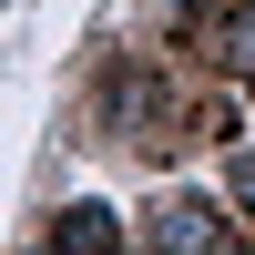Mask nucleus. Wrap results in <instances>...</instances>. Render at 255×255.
<instances>
[{"mask_svg":"<svg viewBox=\"0 0 255 255\" xmlns=\"http://www.w3.org/2000/svg\"><path fill=\"white\" fill-rule=\"evenodd\" d=\"M225 225H215V204H174V215H163V245H215Z\"/></svg>","mask_w":255,"mask_h":255,"instance_id":"nucleus-1","label":"nucleus"},{"mask_svg":"<svg viewBox=\"0 0 255 255\" xmlns=\"http://www.w3.org/2000/svg\"><path fill=\"white\" fill-rule=\"evenodd\" d=\"M51 245H113V215H102V204H72V215L51 225Z\"/></svg>","mask_w":255,"mask_h":255,"instance_id":"nucleus-2","label":"nucleus"},{"mask_svg":"<svg viewBox=\"0 0 255 255\" xmlns=\"http://www.w3.org/2000/svg\"><path fill=\"white\" fill-rule=\"evenodd\" d=\"M235 194H245V204H255V153H235Z\"/></svg>","mask_w":255,"mask_h":255,"instance_id":"nucleus-3","label":"nucleus"}]
</instances>
